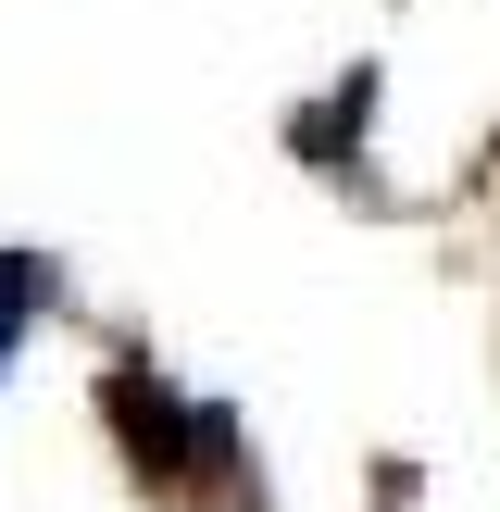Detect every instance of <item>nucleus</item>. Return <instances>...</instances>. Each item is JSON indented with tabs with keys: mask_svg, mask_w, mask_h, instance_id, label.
<instances>
[{
	"mask_svg": "<svg viewBox=\"0 0 500 512\" xmlns=\"http://www.w3.org/2000/svg\"><path fill=\"white\" fill-rule=\"evenodd\" d=\"M113 438H125V463L150 475V488H238V413L225 400H188V388H163L150 363H113Z\"/></svg>",
	"mask_w": 500,
	"mask_h": 512,
	"instance_id": "1",
	"label": "nucleus"
},
{
	"mask_svg": "<svg viewBox=\"0 0 500 512\" xmlns=\"http://www.w3.org/2000/svg\"><path fill=\"white\" fill-rule=\"evenodd\" d=\"M50 313V263H25V250H13V263H0V375H13V350H25V325H38Z\"/></svg>",
	"mask_w": 500,
	"mask_h": 512,
	"instance_id": "2",
	"label": "nucleus"
}]
</instances>
